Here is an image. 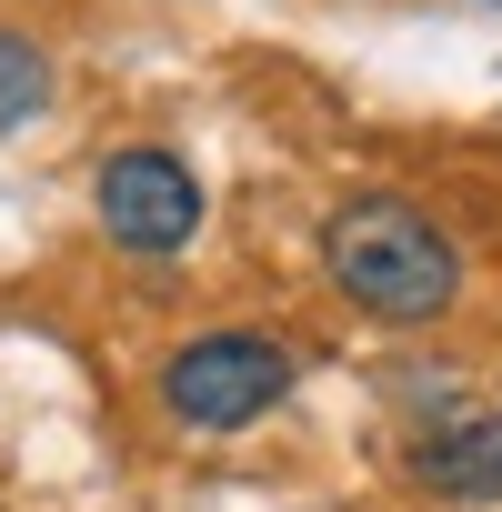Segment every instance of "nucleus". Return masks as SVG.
Wrapping results in <instances>:
<instances>
[{
    "label": "nucleus",
    "mask_w": 502,
    "mask_h": 512,
    "mask_svg": "<svg viewBox=\"0 0 502 512\" xmlns=\"http://www.w3.org/2000/svg\"><path fill=\"white\" fill-rule=\"evenodd\" d=\"M412 482L452 512H492L502 502V412H442L432 432H412Z\"/></svg>",
    "instance_id": "nucleus-4"
},
{
    "label": "nucleus",
    "mask_w": 502,
    "mask_h": 512,
    "mask_svg": "<svg viewBox=\"0 0 502 512\" xmlns=\"http://www.w3.org/2000/svg\"><path fill=\"white\" fill-rule=\"evenodd\" d=\"M292 382H302V362L272 332H201L161 362V402L181 432H251L292 402Z\"/></svg>",
    "instance_id": "nucleus-2"
},
{
    "label": "nucleus",
    "mask_w": 502,
    "mask_h": 512,
    "mask_svg": "<svg viewBox=\"0 0 502 512\" xmlns=\"http://www.w3.org/2000/svg\"><path fill=\"white\" fill-rule=\"evenodd\" d=\"M51 91H61L51 51H41L21 21H0V131H31V121L51 111Z\"/></svg>",
    "instance_id": "nucleus-5"
},
{
    "label": "nucleus",
    "mask_w": 502,
    "mask_h": 512,
    "mask_svg": "<svg viewBox=\"0 0 502 512\" xmlns=\"http://www.w3.org/2000/svg\"><path fill=\"white\" fill-rule=\"evenodd\" d=\"M91 221L131 262H181L201 241V171L181 151H161V141H121L91 171Z\"/></svg>",
    "instance_id": "nucleus-3"
},
{
    "label": "nucleus",
    "mask_w": 502,
    "mask_h": 512,
    "mask_svg": "<svg viewBox=\"0 0 502 512\" xmlns=\"http://www.w3.org/2000/svg\"><path fill=\"white\" fill-rule=\"evenodd\" d=\"M322 282L382 332H432L462 302V241L412 191H352L322 221Z\"/></svg>",
    "instance_id": "nucleus-1"
},
{
    "label": "nucleus",
    "mask_w": 502,
    "mask_h": 512,
    "mask_svg": "<svg viewBox=\"0 0 502 512\" xmlns=\"http://www.w3.org/2000/svg\"><path fill=\"white\" fill-rule=\"evenodd\" d=\"M492 11H502V0H492Z\"/></svg>",
    "instance_id": "nucleus-6"
}]
</instances>
